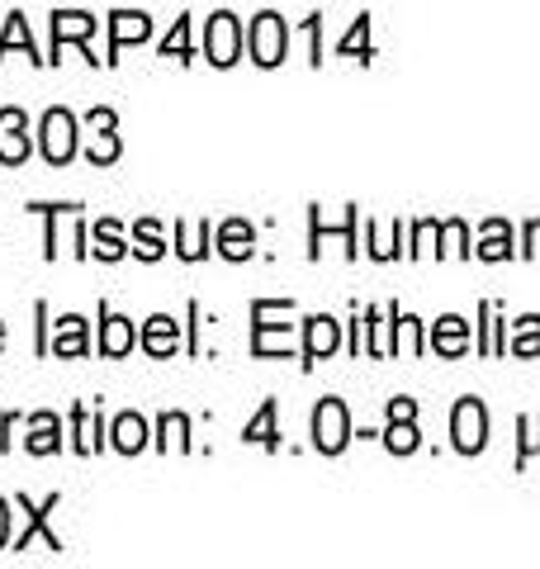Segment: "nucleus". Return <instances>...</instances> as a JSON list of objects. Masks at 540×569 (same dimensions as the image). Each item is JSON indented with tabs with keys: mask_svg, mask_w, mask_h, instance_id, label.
I'll use <instances>...</instances> for the list:
<instances>
[{
	"mask_svg": "<svg viewBox=\"0 0 540 569\" xmlns=\"http://www.w3.org/2000/svg\"><path fill=\"white\" fill-rule=\"evenodd\" d=\"M0 347H6V323H0Z\"/></svg>",
	"mask_w": 540,
	"mask_h": 569,
	"instance_id": "40",
	"label": "nucleus"
},
{
	"mask_svg": "<svg viewBox=\"0 0 540 569\" xmlns=\"http://www.w3.org/2000/svg\"><path fill=\"white\" fill-rule=\"evenodd\" d=\"M161 58H171V62H194V43H190V20L180 14V20L171 24V33L161 39Z\"/></svg>",
	"mask_w": 540,
	"mask_h": 569,
	"instance_id": "29",
	"label": "nucleus"
},
{
	"mask_svg": "<svg viewBox=\"0 0 540 569\" xmlns=\"http://www.w3.org/2000/svg\"><path fill=\"white\" fill-rule=\"evenodd\" d=\"M276 418H280V403H276V399H266V403L257 408V418L242 427V441H247V447L280 451V427H276Z\"/></svg>",
	"mask_w": 540,
	"mask_h": 569,
	"instance_id": "22",
	"label": "nucleus"
},
{
	"mask_svg": "<svg viewBox=\"0 0 540 569\" xmlns=\"http://www.w3.org/2000/svg\"><path fill=\"white\" fill-rule=\"evenodd\" d=\"M133 347H138L133 318H123V313H114L110 305H100V356L119 361V356H129Z\"/></svg>",
	"mask_w": 540,
	"mask_h": 569,
	"instance_id": "12",
	"label": "nucleus"
},
{
	"mask_svg": "<svg viewBox=\"0 0 540 569\" xmlns=\"http://www.w3.org/2000/svg\"><path fill=\"white\" fill-rule=\"evenodd\" d=\"M24 451H29V456H58V451H62V418H58V413H48V408L29 413Z\"/></svg>",
	"mask_w": 540,
	"mask_h": 569,
	"instance_id": "19",
	"label": "nucleus"
},
{
	"mask_svg": "<svg viewBox=\"0 0 540 569\" xmlns=\"http://www.w3.org/2000/svg\"><path fill=\"white\" fill-rule=\"evenodd\" d=\"M104 437H110V427H104L100 408H90V403L71 408V451H77V456H96L104 447Z\"/></svg>",
	"mask_w": 540,
	"mask_h": 569,
	"instance_id": "14",
	"label": "nucleus"
},
{
	"mask_svg": "<svg viewBox=\"0 0 540 569\" xmlns=\"http://www.w3.org/2000/svg\"><path fill=\"white\" fill-rule=\"evenodd\" d=\"M90 257H100V261H123L133 252L129 242H123V228L114 223V219H100V223H90Z\"/></svg>",
	"mask_w": 540,
	"mask_h": 569,
	"instance_id": "25",
	"label": "nucleus"
},
{
	"mask_svg": "<svg viewBox=\"0 0 540 569\" xmlns=\"http://www.w3.org/2000/svg\"><path fill=\"white\" fill-rule=\"evenodd\" d=\"M517 432H521V447H517V470H521L531 456H540V413L521 418V422H517Z\"/></svg>",
	"mask_w": 540,
	"mask_h": 569,
	"instance_id": "33",
	"label": "nucleus"
},
{
	"mask_svg": "<svg viewBox=\"0 0 540 569\" xmlns=\"http://www.w3.org/2000/svg\"><path fill=\"white\" fill-rule=\"evenodd\" d=\"M341 347V323L332 313H313V318H303V370H313L318 361H328V356Z\"/></svg>",
	"mask_w": 540,
	"mask_h": 569,
	"instance_id": "9",
	"label": "nucleus"
},
{
	"mask_svg": "<svg viewBox=\"0 0 540 569\" xmlns=\"http://www.w3.org/2000/svg\"><path fill=\"white\" fill-rule=\"evenodd\" d=\"M318 24H322V14H309V39H313V67H322V62H328V52H322V39H318Z\"/></svg>",
	"mask_w": 540,
	"mask_h": 569,
	"instance_id": "37",
	"label": "nucleus"
},
{
	"mask_svg": "<svg viewBox=\"0 0 540 569\" xmlns=\"http://www.w3.org/2000/svg\"><path fill=\"white\" fill-rule=\"evenodd\" d=\"M157 451H194V441H190V418L186 413H161L157 418V441H152Z\"/></svg>",
	"mask_w": 540,
	"mask_h": 569,
	"instance_id": "27",
	"label": "nucleus"
},
{
	"mask_svg": "<svg viewBox=\"0 0 540 569\" xmlns=\"http://www.w3.org/2000/svg\"><path fill=\"white\" fill-rule=\"evenodd\" d=\"M213 252V223H176V257L180 261H204Z\"/></svg>",
	"mask_w": 540,
	"mask_h": 569,
	"instance_id": "24",
	"label": "nucleus"
},
{
	"mask_svg": "<svg viewBox=\"0 0 540 569\" xmlns=\"http://www.w3.org/2000/svg\"><path fill=\"white\" fill-rule=\"evenodd\" d=\"M58 503H62V493H48L43 503H33V498H24V493L14 498V508L24 512V531H20V537H10V546L14 550H29V541L39 537L48 550H58V556H62V537L48 527V518H52V508H58Z\"/></svg>",
	"mask_w": 540,
	"mask_h": 569,
	"instance_id": "8",
	"label": "nucleus"
},
{
	"mask_svg": "<svg viewBox=\"0 0 540 569\" xmlns=\"http://www.w3.org/2000/svg\"><path fill=\"white\" fill-rule=\"evenodd\" d=\"M33 142H29V114L20 110V104H6L0 110V162L6 167H20L29 162Z\"/></svg>",
	"mask_w": 540,
	"mask_h": 569,
	"instance_id": "10",
	"label": "nucleus"
},
{
	"mask_svg": "<svg viewBox=\"0 0 540 569\" xmlns=\"http://www.w3.org/2000/svg\"><path fill=\"white\" fill-rule=\"evenodd\" d=\"M10 48H24V58L29 62H48L39 48H33V33H29V20L20 10H10V20H6V33H0V62L10 58Z\"/></svg>",
	"mask_w": 540,
	"mask_h": 569,
	"instance_id": "26",
	"label": "nucleus"
},
{
	"mask_svg": "<svg viewBox=\"0 0 540 569\" xmlns=\"http://www.w3.org/2000/svg\"><path fill=\"white\" fill-rule=\"evenodd\" d=\"M309 437H313V451H322V456H341L351 447V413H347V403H341L337 395H328V399H318V408H313V422H309Z\"/></svg>",
	"mask_w": 540,
	"mask_h": 569,
	"instance_id": "5",
	"label": "nucleus"
},
{
	"mask_svg": "<svg viewBox=\"0 0 540 569\" xmlns=\"http://www.w3.org/2000/svg\"><path fill=\"white\" fill-rule=\"evenodd\" d=\"M119 152H123L119 133H96V138L86 142V162H90V167H114Z\"/></svg>",
	"mask_w": 540,
	"mask_h": 569,
	"instance_id": "31",
	"label": "nucleus"
},
{
	"mask_svg": "<svg viewBox=\"0 0 540 569\" xmlns=\"http://www.w3.org/2000/svg\"><path fill=\"white\" fill-rule=\"evenodd\" d=\"M138 347L148 356H157V361H167V356L180 351V323L171 313H152L148 323H142V332H138Z\"/></svg>",
	"mask_w": 540,
	"mask_h": 569,
	"instance_id": "15",
	"label": "nucleus"
},
{
	"mask_svg": "<svg viewBox=\"0 0 540 569\" xmlns=\"http://www.w3.org/2000/svg\"><path fill=\"white\" fill-rule=\"evenodd\" d=\"M129 242H133V257H142V261H161V257H167V233H161L157 219H138Z\"/></svg>",
	"mask_w": 540,
	"mask_h": 569,
	"instance_id": "28",
	"label": "nucleus"
},
{
	"mask_svg": "<svg viewBox=\"0 0 540 569\" xmlns=\"http://www.w3.org/2000/svg\"><path fill=\"white\" fill-rule=\"evenodd\" d=\"M152 39V20L142 10H114L110 14V58H104V67L119 62V52L129 43H148Z\"/></svg>",
	"mask_w": 540,
	"mask_h": 569,
	"instance_id": "11",
	"label": "nucleus"
},
{
	"mask_svg": "<svg viewBox=\"0 0 540 569\" xmlns=\"http://www.w3.org/2000/svg\"><path fill=\"white\" fill-rule=\"evenodd\" d=\"M284 309H294V299H257V305H251V356H290L294 351V328L276 323Z\"/></svg>",
	"mask_w": 540,
	"mask_h": 569,
	"instance_id": "1",
	"label": "nucleus"
},
{
	"mask_svg": "<svg viewBox=\"0 0 540 569\" xmlns=\"http://www.w3.org/2000/svg\"><path fill=\"white\" fill-rule=\"evenodd\" d=\"M110 447H114L119 456L148 451V447H152V427H148V418H142V413H119V418L110 422Z\"/></svg>",
	"mask_w": 540,
	"mask_h": 569,
	"instance_id": "18",
	"label": "nucleus"
},
{
	"mask_svg": "<svg viewBox=\"0 0 540 569\" xmlns=\"http://www.w3.org/2000/svg\"><path fill=\"white\" fill-rule=\"evenodd\" d=\"M441 242H446V247H441L446 257H474V247H470V228H464L460 219H446V223H441Z\"/></svg>",
	"mask_w": 540,
	"mask_h": 569,
	"instance_id": "32",
	"label": "nucleus"
},
{
	"mask_svg": "<svg viewBox=\"0 0 540 569\" xmlns=\"http://www.w3.org/2000/svg\"><path fill=\"white\" fill-rule=\"evenodd\" d=\"M427 347L437 351V356H446V361H456V356L470 351V323H464L460 313H446V318H437V323H431Z\"/></svg>",
	"mask_w": 540,
	"mask_h": 569,
	"instance_id": "16",
	"label": "nucleus"
},
{
	"mask_svg": "<svg viewBox=\"0 0 540 569\" xmlns=\"http://www.w3.org/2000/svg\"><path fill=\"white\" fill-rule=\"evenodd\" d=\"M96 29H100V20H96L90 10H52V48H48V62H62V48L77 43L81 58H86L90 67H100L104 58H96V52H90V39H96Z\"/></svg>",
	"mask_w": 540,
	"mask_h": 569,
	"instance_id": "6",
	"label": "nucleus"
},
{
	"mask_svg": "<svg viewBox=\"0 0 540 569\" xmlns=\"http://www.w3.org/2000/svg\"><path fill=\"white\" fill-rule=\"evenodd\" d=\"M479 261H512L517 247H512V223L508 219H489L479 228V247H474Z\"/></svg>",
	"mask_w": 540,
	"mask_h": 569,
	"instance_id": "20",
	"label": "nucleus"
},
{
	"mask_svg": "<svg viewBox=\"0 0 540 569\" xmlns=\"http://www.w3.org/2000/svg\"><path fill=\"white\" fill-rule=\"evenodd\" d=\"M86 129H90V133H114V129H119V114L110 110V104H96V110L86 114Z\"/></svg>",
	"mask_w": 540,
	"mask_h": 569,
	"instance_id": "35",
	"label": "nucleus"
},
{
	"mask_svg": "<svg viewBox=\"0 0 540 569\" xmlns=\"http://www.w3.org/2000/svg\"><path fill=\"white\" fill-rule=\"evenodd\" d=\"M242 52H247V29L242 20L232 10H213L209 14V24H204V62L209 67H238L242 62Z\"/></svg>",
	"mask_w": 540,
	"mask_h": 569,
	"instance_id": "2",
	"label": "nucleus"
},
{
	"mask_svg": "<svg viewBox=\"0 0 540 569\" xmlns=\"http://www.w3.org/2000/svg\"><path fill=\"white\" fill-rule=\"evenodd\" d=\"M512 356H540V313H527V318H517V328H512V342H508Z\"/></svg>",
	"mask_w": 540,
	"mask_h": 569,
	"instance_id": "30",
	"label": "nucleus"
},
{
	"mask_svg": "<svg viewBox=\"0 0 540 569\" xmlns=\"http://www.w3.org/2000/svg\"><path fill=\"white\" fill-rule=\"evenodd\" d=\"M360 43H366L370 48V14H360V20L351 24V33H347V39H341V58H356V52H360Z\"/></svg>",
	"mask_w": 540,
	"mask_h": 569,
	"instance_id": "34",
	"label": "nucleus"
},
{
	"mask_svg": "<svg viewBox=\"0 0 540 569\" xmlns=\"http://www.w3.org/2000/svg\"><path fill=\"white\" fill-rule=\"evenodd\" d=\"M10 546V503L6 498H0V550Z\"/></svg>",
	"mask_w": 540,
	"mask_h": 569,
	"instance_id": "39",
	"label": "nucleus"
},
{
	"mask_svg": "<svg viewBox=\"0 0 540 569\" xmlns=\"http://www.w3.org/2000/svg\"><path fill=\"white\" fill-rule=\"evenodd\" d=\"M48 351L62 356V361H77V356H86V351H90V323H86L81 313H62L58 323H52Z\"/></svg>",
	"mask_w": 540,
	"mask_h": 569,
	"instance_id": "13",
	"label": "nucleus"
},
{
	"mask_svg": "<svg viewBox=\"0 0 540 569\" xmlns=\"http://www.w3.org/2000/svg\"><path fill=\"white\" fill-rule=\"evenodd\" d=\"M389 318H393V356H422V351H427L422 318L403 313L399 305H389Z\"/></svg>",
	"mask_w": 540,
	"mask_h": 569,
	"instance_id": "23",
	"label": "nucleus"
},
{
	"mask_svg": "<svg viewBox=\"0 0 540 569\" xmlns=\"http://www.w3.org/2000/svg\"><path fill=\"white\" fill-rule=\"evenodd\" d=\"M39 152L48 167H67L71 157L81 152V133H77V114L52 104V110L39 119Z\"/></svg>",
	"mask_w": 540,
	"mask_h": 569,
	"instance_id": "4",
	"label": "nucleus"
},
{
	"mask_svg": "<svg viewBox=\"0 0 540 569\" xmlns=\"http://www.w3.org/2000/svg\"><path fill=\"white\" fill-rule=\"evenodd\" d=\"M521 257H540V219H527V228H521Z\"/></svg>",
	"mask_w": 540,
	"mask_h": 569,
	"instance_id": "36",
	"label": "nucleus"
},
{
	"mask_svg": "<svg viewBox=\"0 0 540 569\" xmlns=\"http://www.w3.org/2000/svg\"><path fill=\"white\" fill-rule=\"evenodd\" d=\"M450 447L460 456H479L489 447V408H483V399H456V408H450Z\"/></svg>",
	"mask_w": 540,
	"mask_h": 569,
	"instance_id": "7",
	"label": "nucleus"
},
{
	"mask_svg": "<svg viewBox=\"0 0 540 569\" xmlns=\"http://www.w3.org/2000/svg\"><path fill=\"white\" fill-rule=\"evenodd\" d=\"M14 422H20V413H0V451L10 447V432H14Z\"/></svg>",
	"mask_w": 540,
	"mask_h": 569,
	"instance_id": "38",
	"label": "nucleus"
},
{
	"mask_svg": "<svg viewBox=\"0 0 540 569\" xmlns=\"http://www.w3.org/2000/svg\"><path fill=\"white\" fill-rule=\"evenodd\" d=\"M247 52H251V62L257 67L276 71L284 58H290V24H284L276 10H261L257 20H251V29H247Z\"/></svg>",
	"mask_w": 540,
	"mask_h": 569,
	"instance_id": "3",
	"label": "nucleus"
},
{
	"mask_svg": "<svg viewBox=\"0 0 540 569\" xmlns=\"http://www.w3.org/2000/svg\"><path fill=\"white\" fill-rule=\"evenodd\" d=\"M380 441H384V451H393V456H412V451H422L418 413H389V427L380 432Z\"/></svg>",
	"mask_w": 540,
	"mask_h": 569,
	"instance_id": "21",
	"label": "nucleus"
},
{
	"mask_svg": "<svg viewBox=\"0 0 540 569\" xmlns=\"http://www.w3.org/2000/svg\"><path fill=\"white\" fill-rule=\"evenodd\" d=\"M213 252H219L223 261H247L251 252H257V228H251L247 219H223L219 233H213Z\"/></svg>",
	"mask_w": 540,
	"mask_h": 569,
	"instance_id": "17",
	"label": "nucleus"
}]
</instances>
